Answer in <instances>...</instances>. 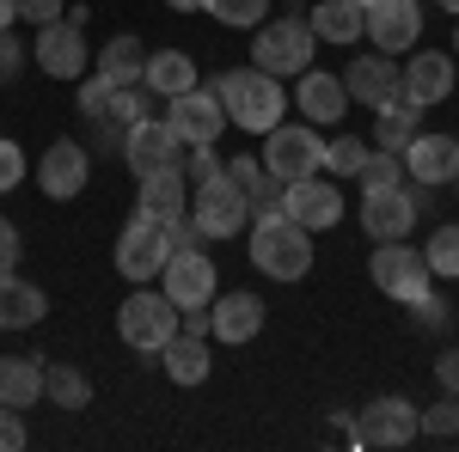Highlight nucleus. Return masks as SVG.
Returning <instances> with one entry per match:
<instances>
[{
	"label": "nucleus",
	"mask_w": 459,
	"mask_h": 452,
	"mask_svg": "<svg viewBox=\"0 0 459 452\" xmlns=\"http://www.w3.org/2000/svg\"><path fill=\"white\" fill-rule=\"evenodd\" d=\"M214 98H221V110H227V123H239L246 135H270L276 123H282V80L264 68H233L214 80Z\"/></svg>",
	"instance_id": "obj_1"
},
{
	"label": "nucleus",
	"mask_w": 459,
	"mask_h": 452,
	"mask_svg": "<svg viewBox=\"0 0 459 452\" xmlns=\"http://www.w3.org/2000/svg\"><path fill=\"white\" fill-rule=\"evenodd\" d=\"M251 263L276 281H300L313 269V233L288 214H270V220H251Z\"/></svg>",
	"instance_id": "obj_2"
},
{
	"label": "nucleus",
	"mask_w": 459,
	"mask_h": 452,
	"mask_svg": "<svg viewBox=\"0 0 459 452\" xmlns=\"http://www.w3.org/2000/svg\"><path fill=\"white\" fill-rule=\"evenodd\" d=\"M313 49H318V37H313V25H307V13L264 19L257 37H251V68L288 80V73H307V68H313Z\"/></svg>",
	"instance_id": "obj_3"
},
{
	"label": "nucleus",
	"mask_w": 459,
	"mask_h": 452,
	"mask_svg": "<svg viewBox=\"0 0 459 452\" xmlns=\"http://www.w3.org/2000/svg\"><path fill=\"white\" fill-rule=\"evenodd\" d=\"M117 330H123V343L135 348V354H160V348L178 337V306L166 300V287H135L123 306H117Z\"/></svg>",
	"instance_id": "obj_4"
},
{
	"label": "nucleus",
	"mask_w": 459,
	"mask_h": 452,
	"mask_svg": "<svg viewBox=\"0 0 459 452\" xmlns=\"http://www.w3.org/2000/svg\"><path fill=\"white\" fill-rule=\"evenodd\" d=\"M190 220L203 226V239H239L246 233V220H251V202H246V190L233 183L227 172H214L196 183V196H190Z\"/></svg>",
	"instance_id": "obj_5"
},
{
	"label": "nucleus",
	"mask_w": 459,
	"mask_h": 452,
	"mask_svg": "<svg viewBox=\"0 0 459 452\" xmlns=\"http://www.w3.org/2000/svg\"><path fill=\"white\" fill-rule=\"evenodd\" d=\"M264 172L276 177V183H294V177H313L325 172V135H318L313 123H276L270 135H264Z\"/></svg>",
	"instance_id": "obj_6"
},
{
	"label": "nucleus",
	"mask_w": 459,
	"mask_h": 452,
	"mask_svg": "<svg viewBox=\"0 0 459 452\" xmlns=\"http://www.w3.org/2000/svg\"><path fill=\"white\" fill-rule=\"evenodd\" d=\"M368 276H374V287H380L386 300H398V306H411L429 281H435L429 263H423V251H411L404 239H380V251L368 257Z\"/></svg>",
	"instance_id": "obj_7"
},
{
	"label": "nucleus",
	"mask_w": 459,
	"mask_h": 452,
	"mask_svg": "<svg viewBox=\"0 0 459 452\" xmlns=\"http://www.w3.org/2000/svg\"><path fill=\"white\" fill-rule=\"evenodd\" d=\"M166 129H172L184 147H209V141H221V129H227V110H221V98H214V86H190V92H178V98H166Z\"/></svg>",
	"instance_id": "obj_8"
},
{
	"label": "nucleus",
	"mask_w": 459,
	"mask_h": 452,
	"mask_svg": "<svg viewBox=\"0 0 459 452\" xmlns=\"http://www.w3.org/2000/svg\"><path fill=\"white\" fill-rule=\"evenodd\" d=\"M166 257H172L166 226H160V220H147V214H135V220L123 226V239H117V269L142 287V281H153L160 269H166Z\"/></svg>",
	"instance_id": "obj_9"
},
{
	"label": "nucleus",
	"mask_w": 459,
	"mask_h": 452,
	"mask_svg": "<svg viewBox=\"0 0 459 452\" xmlns=\"http://www.w3.org/2000/svg\"><path fill=\"white\" fill-rule=\"evenodd\" d=\"M160 287H166V300H172L178 312L184 306H209L214 300V263L203 257V244H178L172 257H166V269H160Z\"/></svg>",
	"instance_id": "obj_10"
},
{
	"label": "nucleus",
	"mask_w": 459,
	"mask_h": 452,
	"mask_svg": "<svg viewBox=\"0 0 459 452\" xmlns=\"http://www.w3.org/2000/svg\"><path fill=\"white\" fill-rule=\"evenodd\" d=\"M361 25H368V37H374L380 55H404V49H417V37H423V6H417V0H368Z\"/></svg>",
	"instance_id": "obj_11"
},
{
	"label": "nucleus",
	"mask_w": 459,
	"mask_h": 452,
	"mask_svg": "<svg viewBox=\"0 0 459 452\" xmlns=\"http://www.w3.org/2000/svg\"><path fill=\"white\" fill-rule=\"evenodd\" d=\"M178 153H184V141L166 129V116H135V123H129V135H123V159H129V172H135V177L172 172Z\"/></svg>",
	"instance_id": "obj_12"
},
{
	"label": "nucleus",
	"mask_w": 459,
	"mask_h": 452,
	"mask_svg": "<svg viewBox=\"0 0 459 452\" xmlns=\"http://www.w3.org/2000/svg\"><path fill=\"white\" fill-rule=\"evenodd\" d=\"M355 447H404V440H417V404H404V397H374L350 428Z\"/></svg>",
	"instance_id": "obj_13"
},
{
	"label": "nucleus",
	"mask_w": 459,
	"mask_h": 452,
	"mask_svg": "<svg viewBox=\"0 0 459 452\" xmlns=\"http://www.w3.org/2000/svg\"><path fill=\"white\" fill-rule=\"evenodd\" d=\"M282 214L288 220H300L307 233H325V226H337L343 220V196H337V183H325V177H294L282 183Z\"/></svg>",
	"instance_id": "obj_14"
},
{
	"label": "nucleus",
	"mask_w": 459,
	"mask_h": 452,
	"mask_svg": "<svg viewBox=\"0 0 459 452\" xmlns=\"http://www.w3.org/2000/svg\"><path fill=\"white\" fill-rule=\"evenodd\" d=\"M37 68L49 73V80H80V73L92 68V62H86V31L74 25L68 13L37 31Z\"/></svg>",
	"instance_id": "obj_15"
},
{
	"label": "nucleus",
	"mask_w": 459,
	"mask_h": 452,
	"mask_svg": "<svg viewBox=\"0 0 459 452\" xmlns=\"http://www.w3.org/2000/svg\"><path fill=\"white\" fill-rule=\"evenodd\" d=\"M294 105H300V116H307L313 129H337L343 110H350V86H343V73L307 68L300 80H294Z\"/></svg>",
	"instance_id": "obj_16"
},
{
	"label": "nucleus",
	"mask_w": 459,
	"mask_h": 452,
	"mask_svg": "<svg viewBox=\"0 0 459 452\" xmlns=\"http://www.w3.org/2000/svg\"><path fill=\"white\" fill-rule=\"evenodd\" d=\"M86 177H92L86 147H80V141H49V153H43V166H37L43 196H49V202H74V196L86 190Z\"/></svg>",
	"instance_id": "obj_17"
},
{
	"label": "nucleus",
	"mask_w": 459,
	"mask_h": 452,
	"mask_svg": "<svg viewBox=\"0 0 459 452\" xmlns=\"http://www.w3.org/2000/svg\"><path fill=\"white\" fill-rule=\"evenodd\" d=\"M404 177H417V183H429V190H441V183H454L459 177V141L454 135H411V147H404Z\"/></svg>",
	"instance_id": "obj_18"
},
{
	"label": "nucleus",
	"mask_w": 459,
	"mask_h": 452,
	"mask_svg": "<svg viewBox=\"0 0 459 452\" xmlns=\"http://www.w3.org/2000/svg\"><path fill=\"white\" fill-rule=\"evenodd\" d=\"M343 86H350V105H398L404 98V73L392 68V55H361V62H350V73H343Z\"/></svg>",
	"instance_id": "obj_19"
},
{
	"label": "nucleus",
	"mask_w": 459,
	"mask_h": 452,
	"mask_svg": "<svg viewBox=\"0 0 459 452\" xmlns=\"http://www.w3.org/2000/svg\"><path fill=\"white\" fill-rule=\"evenodd\" d=\"M404 73V105H417V110H429V105H441L447 92H454V55H441V49H423V55H411V68H398Z\"/></svg>",
	"instance_id": "obj_20"
},
{
	"label": "nucleus",
	"mask_w": 459,
	"mask_h": 452,
	"mask_svg": "<svg viewBox=\"0 0 459 452\" xmlns=\"http://www.w3.org/2000/svg\"><path fill=\"white\" fill-rule=\"evenodd\" d=\"M361 226H368L374 239H404V233L417 226L411 190H404V183H398V190H361Z\"/></svg>",
	"instance_id": "obj_21"
},
{
	"label": "nucleus",
	"mask_w": 459,
	"mask_h": 452,
	"mask_svg": "<svg viewBox=\"0 0 459 452\" xmlns=\"http://www.w3.org/2000/svg\"><path fill=\"white\" fill-rule=\"evenodd\" d=\"M209 312H214V337L221 343H233V348H246L257 330H264V300L257 294H221V300H209Z\"/></svg>",
	"instance_id": "obj_22"
},
{
	"label": "nucleus",
	"mask_w": 459,
	"mask_h": 452,
	"mask_svg": "<svg viewBox=\"0 0 459 452\" xmlns=\"http://www.w3.org/2000/svg\"><path fill=\"white\" fill-rule=\"evenodd\" d=\"M43 312H49L43 287L25 281V276H13V269H0V330H31Z\"/></svg>",
	"instance_id": "obj_23"
},
{
	"label": "nucleus",
	"mask_w": 459,
	"mask_h": 452,
	"mask_svg": "<svg viewBox=\"0 0 459 452\" xmlns=\"http://www.w3.org/2000/svg\"><path fill=\"white\" fill-rule=\"evenodd\" d=\"M190 209V183H184V172H147L142 177V202H135V214H147V220H178V214Z\"/></svg>",
	"instance_id": "obj_24"
},
{
	"label": "nucleus",
	"mask_w": 459,
	"mask_h": 452,
	"mask_svg": "<svg viewBox=\"0 0 459 452\" xmlns=\"http://www.w3.org/2000/svg\"><path fill=\"white\" fill-rule=\"evenodd\" d=\"M37 397H43V361L37 354H0V404L31 410Z\"/></svg>",
	"instance_id": "obj_25"
},
{
	"label": "nucleus",
	"mask_w": 459,
	"mask_h": 452,
	"mask_svg": "<svg viewBox=\"0 0 459 452\" xmlns=\"http://www.w3.org/2000/svg\"><path fill=\"white\" fill-rule=\"evenodd\" d=\"M160 361H166V380L172 385H203L209 380V343H203V337H190V330H178L172 343L160 348Z\"/></svg>",
	"instance_id": "obj_26"
},
{
	"label": "nucleus",
	"mask_w": 459,
	"mask_h": 452,
	"mask_svg": "<svg viewBox=\"0 0 459 452\" xmlns=\"http://www.w3.org/2000/svg\"><path fill=\"white\" fill-rule=\"evenodd\" d=\"M142 86H147V92H160V98H178V92L196 86V62H190L184 49H153V55H147Z\"/></svg>",
	"instance_id": "obj_27"
},
{
	"label": "nucleus",
	"mask_w": 459,
	"mask_h": 452,
	"mask_svg": "<svg viewBox=\"0 0 459 452\" xmlns=\"http://www.w3.org/2000/svg\"><path fill=\"white\" fill-rule=\"evenodd\" d=\"M99 73H105L110 86H142V73H147V49H142V37H110L105 49H99Z\"/></svg>",
	"instance_id": "obj_28"
},
{
	"label": "nucleus",
	"mask_w": 459,
	"mask_h": 452,
	"mask_svg": "<svg viewBox=\"0 0 459 452\" xmlns=\"http://www.w3.org/2000/svg\"><path fill=\"white\" fill-rule=\"evenodd\" d=\"M307 25H313L318 43H355V37H368L361 13H355V6H343V0H318L313 13H307Z\"/></svg>",
	"instance_id": "obj_29"
},
{
	"label": "nucleus",
	"mask_w": 459,
	"mask_h": 452,
	"mask_svg": "<svg viewBox=\"0 0 459 452\" xmlns=\"http://www.w3.org/2000/svg\"><path fill=\"white\" fill-rule=\"evenodd\" d=\"M43 397L56 410H86L92 404V380L80 367H43Z\"/></svg>",
	"instance_id": "obj_30"
},
{
	"label": "nucleus",
	"mask_w": 459,
	"mask_h": 452,
	"mask_svg": "<svg viewBox=\"0 0 459 452\" xmlns=\"http://www.w3.org/2000/svg\"><path fill=\"white\" fill-rule=\"evenodd\" d=\"M411 135H417V105H380V116H374V147H386V153H404L411 147Z\"/></svg>",
	"instance_id": "obj_31"
},
{
	"label": "nucleus",
	"mask_w": 459,
	"mask_h": 452,
	"mask_svg": "<svg viewBox=\"0 0 459 452\" xmlns=\"http://www.w3.org/2000/svg\"><path fill=\"white\" fill-rule=\"evenodd\" d=\"M361 190H398L404 183V153H386V147H368V159H361Z\"/></svg>",
	"instance_id": "obj_32"
},
{
	"label": "nucleus",
	"mask_w": 459,
	"mask_h": 452,
	"mask_svg": "<svg viewBox=\"0 0 459 452\" xmlns=\"http://www.w3.org/2000/svg\"><path fill=\"white\" fill-rule=\"evenodd\" d=\"M423 263H429V276H459V226H435L423 244Z\"/></svg>",
	"instance_id": "obj_33"
},
{
	"label": "nucleus",
	"mask_w": 459,
	"mask_h": 452,
	"mask_svg": "<svg viewBox=\"0 0 459 452\" xmlns=\"http://www.w3.org/2000/svg\"><path fill=\"white\" fill-rule=\"evenodd\" d=\"M221 25H233V31H257L264 19H270V0H203Z\"/></svg>",
	"instance_id": "obj_34"
},
{
	"label": "nucleus",
	"mask_w": 459,
	"mask_h": 452,
	"mask_svg": "<svg viewBox=\"0 0 459 452\" xmlns=\"http://www.w3.org/2000/svg\"><path fill=\"white\" fill-rule=\"evenodd\" d=\"M361 159H368V141H361V135H337V141H325V172L355 177V172H361Z\"/></svg>",
	"instance_id": "obj_35"
},
{
	"label": "nucleus",
	"mask_w": 459,
	"mask_h": 452,
	"mask_svg": "<svg viewBox=\"0 0 459 452\" xmlns=\"http://www.w3.org/2000/svg\"><path fill=\"white\" fill-rule=\"evenodd\" d=\"M417 434H435V440L459 434V397H454V391H447L435 410H417Z\"/></svg>",
	"instance_id": "obj_36"
},
{
	"label": "nucleus",
	"mask_w": 459,
	"mask_h": 452,
	"mask_svg": "<svg viewBox=\"0 0 459 452\" xmlns=\"http://www.w3.org/2000/svg\"><path fill=\"white\" fill-rule=\"evenodd\" d=\"M178 172H184V183H203V177H214V172H221L214 141H209V147H184V153H178Z\"/></svg>",
	"instance_id": "obj_37"
},
{
	"label": "nucleus",
	"mask_w": 459,
	"mask_h": 452,
	"mask_svg": "<svg viewBox=\"0 0 459 452\" xmlns=\"http://www.w3.org/2000/svg\"><path fill=\"white\" fill-rule=\"evenodd\" d=\"M411 312H417V324H423V330H447V324H454V306H447L441 294H429V287L411 300Z\"/></svg>",
	"instance_id": "obj_38"
},
{
	"label": "nucleus",
	"mask_w": 459,
	"mask_h": 452,
	"mask_svg": "<svg viewBox=\"0 0 459 452\" xmlns=\"http://www.w3.org/2000/svg\"><path fill=\"white\" fill-rule=\"evenodd\" d=\"M105 105H110V80H105V73H92V80L80 73V116H86V123H99Z\"/></svg>",
	"instance_id": "obj_39"
},
{
	"label": "nucleus",
	"mask_w": 459,
	"mask_h": 452,
	"mask_svg": "<svg viewBox=\"0 0 459 452\" xmlns=\"http://www.w3.org/2000/svg\"><path fill=\"white\" fill-rule=\"evenodd\" d=\"M19 183H25V153H19V141H0V196Z\"/></svg>",
	"instance_id": "obj_40"
},
{
	"label": "nucleus",
	"mask_w": 459,
	"mask_h": 452,
	"mask_svg": "<svg viewBox=\"0 0 459 452\" xmlns=\"http://www.w3.org/2000/svg\"><path fill=\"white\" fill-rule=\"evenodd\" d=\"M19 68H25V43L19 31H0V80H13Z\"/></svg>",
	"instance_id": "obj_41"
},
{
	"label": "nucleus",
	"mask_w": 459,
	"mask_h": 452,
	"mask_svg": "<svg viewBox=\"0 0 459 452\" xmlns=\"http://www.w3.org/2000/svg\"><path fill=\"white\" fill-rule=\"evenodd\" d=\"M25 440H31V434H25V422H19V410H6V404H0V452H19Z\"/></svg>",
	"instance_id": "obj_42"
},
{
	"label": "nucleus",
	"mask_w": 459,
	"mask_h": 452,
	"mask_svg": "<svg viewBox=\"0 0 459 452\" xmlns=\"http://www.w3.org/2000/svg\"><path fill=\"white\" fill-rule=\"evenodd\" d=\"M221 172L233 177V183H239V190H251V183H257V177H264V159H246V153H239V159H221Z\"/></svg>",
	"instance_id": "obj_43"
},
{
	"label": "nucleus",
	"mask_w": 459,
	"mask_h": 452,
	"mask_svg": "<svg viewBox=\"0 0 459 452\" xmlns=\"http://www.w3.org/2000/svg\"><path fill=\"white\" fill-rule=\"evenodd\" d=\"M19 19H31L37 31H43V25L62 19V0H19Z\"/></svg>",
	"instance_id": "obj_44"
},
{
	"label": "nucleus",
	"mask_w": 459,
	"mask_h": 452,
	"mask_svg": "<svg viewBox=\"0 0 459 452\" xmlns=\"http://www.w3.org/2000/svg\"><path fill=\"white\" fill-rule=\"evenodd\" d=\"M435 385L459 397V348H441V361H435Z\"/></svg>",
	"instance_id": "obj_45"
},
{
	"label": "nucleus",
	"mask_w": 459,
	"mask_h": 452,
	"mask_svg": "<svg viewBox=\"0 0 459 452\" xmlns=\"http://www.w3.org/2000/svg\"><path fill=\"white\" fill-rule=\"evenodd\" d=\"M19 263V233H13V220H0V269H13Z\"/></svg>",
	"instance_id": "obj_46"
},
{
	"label": "nucleus",
	"mask_w": 459,
	"mask_h": 452,
	"mask_svg": "<svg viewBox=\"0 0 459 452\" xmlns=\"http://www.w3.org/2000/svg\"><path fill=\"white\" fill-rule=\"evenodd\" d=\"M19 25V0H0V31H13Z\"/></svg>",
	"instance_id": "obj_47"
},
{
	"label": "nucleus",
	"mask_w": 459,
	"mask_h": 452,
	"mask_svg": "<svg viewBox=\"0 0 459 452\" xmlns=\"http://www.w3.org/2000/svg\"><path fill=\"white\" fill-rule=\"evenodd\" d=\"M166 6H172V13H196L203 0H166Z\"/></svg>",
	"instance_id": "obj_48"
},
{
	"label": "nucleus",
	"mask_w": 459,
	"mask_h": 452,
	"mask_svg": "<svg viewBox=\"0 0 459 452\" xmlns=\"http://www.w3.org/2000/svg\"><path fill=\"white\" fill-rule=\"evenodd\" d=\"M435 6H441V13H459V0H435Z\"/></svg>",
	"instance_id": "obj_49"
},
{
	"label": "nucleus",
	"mask_w": 459,
	"mask_h": 452,
	"mask_svg": "<svg viewBox=\"0 0 459 452\" xmlns=\"http://www.w3.org/2000/svg\"><path fill=\"white\" fill-rule=\"evenodd\" d=\"M343 6H355V13H368V0H343Z\"/></svg>",
	"instance_id": "obj_50"
},
{
	"label": "nucleus",
	"mask_w": 459,
	"mask_h": 452,
	"mask_svg": "<svg viewBox=\"0 0 459 452\" xmlns=\"http://www.w3.org/2000/svg\"><path fill=\"white\" fill-rule=\"evenodd\" d=\"M454 55H459V31H454Z\"/></svg>",
	"instance_id": "obj_51"
},
{
	"label": "nucleus",
	"mask_w": 459,
	"mask_h": 452,
	"mask_svg": "<svg viewBox=\"0 0 459 452\" xmlns=\"http://www.w3.org/2000/svg\"><path fill=\"white\" fill-rule=\"evenodd\" d=\"M454 183H459V177H454Z\"/></svg>",
	"instance_id": "obj_52"
}]
</instances>
